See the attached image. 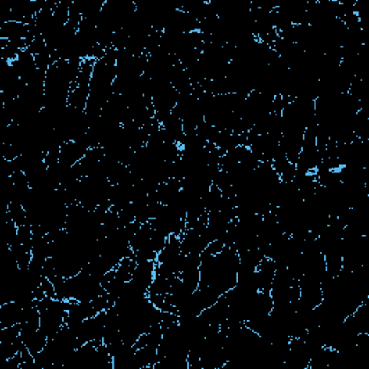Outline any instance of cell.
Returning a JSON list of instances; mask_svg holds the SVG:
<instances>
[{"label":"cell","instance_id":"obj_1","mask_svg":"<svg viewBox=\"0 0 369 369\" xmlns=\"http://www.w3.org/2000/svg\"><path fill=\"white\" fill-rule=\"evenodd\" d=\"M117 51L115 48L107 49L104 58L95 61L93 76L90 81V98L86 113L90 120L100 117L102 108L113 97V86L117 77Z\"/></svg>","mask_w":369,"mask_h":369},{"label":"cell","instance_id":"obj_2","mask_svg":"<svg viewBox=\"0 0 369 369\" xmlns=\"http://www.w3.org/2000/svg\"><path fill=\"white\" fill-rule=\"evenodd\" d=\"M38 310L41 315V332L48 339H52L65 326L68 315L66 302L44 298L42 300H38Z\"/></svg>","mask_w":369,"mask_h":369},{"label":"cell","instance_id":"obj_3","mask_svg":"<svg viewBox=\"0 0 369 369\" xmlns=\"http://www.w3.org/2000/svg\"><path fill=\"white\" fill-rule=\"evenodd\" d=\"M33 306H36V305L23 306L19 302L4 303L2 306H0V327H8V326L23 323Z\"/></svg>","mask_w":369,"mask_h":369},{"label":"cell","instance_id":"obj_4","mask_svg":"<svg viewBox=\"0 0 369 369\" xmlns=\"http://www.w3.org/2000/svg\"><path fill=\"white\" fill-rule=\"evenodd\" d=\"M156 276V262H137L130 283L141 293L149 294V288Z\"/></svg>","mask_w":369,"mask_h":369},{"label":"cell","instance_id":"obj_5","mask_svg":"<svg viewBox=\"0 0 369 369\" xmlns=\"http://www.w3.org/2000/svg\"><path fill=\"white\" fill-rule=\"evenodd\" d=\"M276 270H277L276 263L271 260V258L264 257L263 262L258 264L255 274H254V283H255L257 291L270 293Z\"/></svg>","mask_w":369,"mask_h":369}]
</instances>
